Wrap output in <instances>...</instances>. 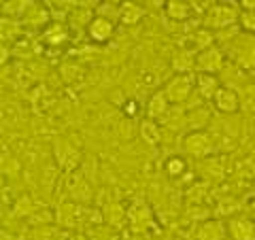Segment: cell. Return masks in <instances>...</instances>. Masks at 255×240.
<instances>
[{
  "instance_id": "cell-1",
  "label": "cell",
  "mask_w": 255,
  "mask_h": 240,
  "mask_svg": "<svg viewBox=\"0 0 255 240\" xmlns=\"http://www.w3.org/2000/svg\"><path fill=\"white\" fill-rule=\"evenodd\" d=\"M238 17H241V11H238V6L234 2H213L211 6H206L202 23L206 30L219 32V30L234 26Z\"/></svg>"
},
{
  "instance_id": "cell-2",
  "label": "cell",
  "mask_w": 255,
  "mask_h": 240,
  "mask_svg": "<svg viewBox=\"0 0 255 240\" xmlns=\"http://www.w3.org/2000/svg\"><path fill=\"white\" fill-rule=\"evenodd\" d=\"M230 58H232L241 68L255 66V34H234L232 47H230Z\"/></svg>"
},
{
  "instance_id": "cell-3",
  "label": "cell",
  "mask_w": 255,
  "mask_h": 240,
  "mask_svg": "<svg viewBox=\"0 0 255 240\" xmlns=\"http://www.w3.org/2000/svg\"><path fill=\"white\" fill-rule=\"evenodd\" d=\"M194 87H196V79L191 75H174L162 92L168 98L170 105H181V102H185L191 96Z\"/></svg>"
},
{
  "instance_id": "cell-4",
  "label": "cell",
  "mask_w": 255,
  "mask_h": 240,
  "mask_svg": "<svg viewBox=\"0 0 255 240\" xmlns=\"http://www.w3.org/2000/svg\"><path fill=\"white\" fill-rule=\"evenodd\" d=\"M183 151L191 157H209L215 151V138L209 132H189L183 138Z\"/></svg>"
},
{
  "instance_id": "cell-5",
  "label": "cell",
  "mask_w": 255,
  "mask_h": 240,
  "mask_svg": "<svg viewBox=\"0 0 255 240\" xmlns=\"http://www.w3.org/2000/svg\"><path fill=\"white\" fill-rule=\"evenodd\" d=\"M226 68V53L223 49H219L217 45L204 49L202 53L196 55V70L204 75H217Z\"/></svg>"
},
{
  "instance_id": "cell-6",
  "label": "cell",
  "mask_w": 255,
  "mask_h": 240,
  "mask_svg": "<svg viewBox=\"0 0 255 240\" xmlns=\"http://www.w3.org/2000/svg\"><path fill=\"white\" fill-rule=\"evenodd\" d=\"M213 105L223 115H236L241 111V100H238L236 90H232L228 85H221L217 90V94L213 96Z\"/></svg>"
},
{
  "instance_id": "cell-7",
  "label": "cell",
  "mask_w": 255,
  "mask_h": 240,
  "mask_svg": "<svg viewBox=\"0 0 255 240\" xmlns=\"http://www.w3.org/2000/svg\"><path fill=\"white\" fill-rule=\"evenodd\" d=\"M228 236L232 240H255V221L245 215L232 217L228 223Z\"/></svg>"
},
{
  "instance_id": "cell-8",
  "label": "cell",
  "mask_w": 255,
  "mask_h": 240,
  "mask_svg": "<svg viewBox=\"0 0 255 240\" xmlns=\"http://www.w3.org/2000/svg\"><path fill=\"white\" fill-rule=\"evenodd\" d=\"M113 32H115V23L111 21L109 17H100V15H96V17L87 23V36H90L94 43L102 45V43L111 41Z\"/></svg>"
},
{
  "instance_id": "cell-9",
  "label": "cell",
  "mask_w": 255,
  "mask_h": 240,
  "mask_svg": "<svg viewBox=\"0 0 255 240\" xmlns=\"http://www.w3.org/2000/svg\"><path fill=\"white\" fill-rule=\"evenodd\" d=\"M194 238L196 240H226L228 226H223L219 219H206L202 223H198Z\"/></svg>"
},
{
  "instance_id": "cell-10",
  "label": "cell",
  "mask_w": 255,
  "mask_h": 240,
  "mask_svg": "<svg viewBox=\"0 0 255 240\" xmlns=\"http://www.w3.org/2000/svg\"><path fill=\"white\" fill-rule=\"evenodd\" d=\"M213 43H215V32H211V30H206V28H200V30H196L194 34L189 36V43H187V47H189V51L191 53H202L204 49H209V47H213Z\"/></svg>"
},
{
  "instance_id": "cell-11",
  "label": "cell",
  "mask_w": 255,
  "mask_h": 240,
  "mask_svg": "<svg viewBox=\"0 0 255 240\" xmlns=\"http://www.w3.org/2000/svg\"><path fill=\"white\" fill-rule=\"evenodd\" d=\"M221 87L217 75H204V73H198L196 75V90L198 94L206 100H213V96L217 94V90Z\"/></svg>"
},
{
  "instance_id": "cell-12",
  "label": "cell",
  "mask_w": 255,
  "mask_h": 240,
  "mask_svg": "<svg viewBox=\"0 0 255 240\" xmlns=\"http://www.w3.org/2000/svg\"><path fill=\"white\" fill-rule=\"evenodd\" d=\"M168 98L164 96V92H155L153 96H151V100H149V105H147V115L149 119L153 121V119H162L168 115Z\"/></svg>"
},
{
  "instance_id": "cell-13",
  "label": "cell",
  "mask_w": 255,
  "mask_h": 240,
  "mask_svg": "<svg viewBox=\"0 0 255 240\" xmlns=\"http://www.w3.org/2000/svg\"><path fill=\"white\" fill-rule=\"evenodd\" d=\"M164 11L166 17H170L172 21H185L191 15V4L185 0H168L164 2Z\"/></svg>"
},
{
  "instance_id": "cell-14",
  "label": "cell",
  "mask_w": 255,
  "mask_h": 240,
  "mask_svg": "<svg viewBox=\"0 0 255 240\" xmlns=\"http://www.w3.org/2000/svg\"><path fill=\"white\" fill-rule=\"evenodd\" d=\"M142 17H145V9L136 2H122V6H119V21L126 26H134Z\"/></svg>"
},
{
  "instance_id": "cell-15",
  "label": "cell",
  "mask_w": 255,
  "mask_h": 240,
  "mask_svg": "<svg viewBox=\"0 0 255 240\" xmlns=\"http://www.w3.org/2000/svg\"><path fill=\"white\" fill-rule=\"evenodd\" d=\"M238 100H241V111L253 115L255 113V81H245L236 90Z\"/></svg>"
},
{
  "instance_id": "cell-16",
  "label": "cell",
  "mask_w": 255,
  "mask_h": 240,
  "mask_svg": "<svg viewBox=\"0 0 255 240\" xmlns=\"http://www.w3.org/2000/svg\"><path fill=\"white\" fill-rule=\"evenodd\" d=\"M43 38H45V43H49L53 47H60L62 43H66V38H68V30L64 23L60 21H53L51 26H47V30L43 32Z\"/></svg>"
},
{
  "instance_id": "cell-17",
  "label": "cell",
  "mask_w": 255,
  "mask_h": 240,
  "mask_svg": "<svg viewBox=\"0 0 255 240\" xmlns=\"http://www.w3.org/2000/svg\"><path fill=\"white\" fill-rule=\"evenodd\" d=\"M128 219H130L132 228L136 232H145L151 223V213L147 206H132L130 213H128Z\"/></svg>"
},
{
  "instance_id": "cell-18",
  "label": "cell",
  "mask_w": 255,
  "mask_h": 240,
  "mask_svg": "<svg viewBox=\"0 0 255 240\" xmlns=\"http://www.w3.org/2000/svg\"><path fill=\"white\" fill-rule=\"evenodd\" d=\"M23 19H26V23H30V26H45L47 19H49V11H47V6H43V4L32 2L26 15H23Z\"/></svg>"
},
{
  "instance_id": "cell-19",
  "label": "cell",
  "mask_w": 255,
  "mask_h": 240,
  "mask_svg": "<svg viewBox=\"0 0 255 240\" xmlns=\"http://www.w3.org/2000/svg\"><path fill=\"white\" fill-rule=\"evenodd\" d=\"M140 136L145 138L147 145H157V142L162 140V130H159V125L155 121L145 119V121L140 123Z\"/></svg>"
},
{
  "instance_id": "cell-20",
  "label": "cell",
  "mask_w": 255,
  "mask_h": 240,
  "mask_svg": "<svg viewBox=\"0 0 255 240\" xmlns=\"http://www.w3.org/2000/svg\"><path fill=\"white\" fill-rule=\"evenodd\" d=\"M172 64H174V68L179 70V75H189V70L196 68V58H194V53L187 49V51L177 53V58H174Z\"/></svg>"
},
{
  "instance_id": "cell-21",
  "label": "cell",
  "mask_w": 255,
  "mask_h": 240,
  "mask_svg": "<svg viewBox=\"0 0 255 240\" xmlns=\"http://www.w3.org/2000/svg\"><path fill=\"white\" fill-rule=\"evenodd\" d=\"M32 2H23V0H15V2H2L0 4V13L6 15L9 19L17 17V15H26V11L30 9Z\"/></svg>"
},
{
  "instance_id": "cell-22",
  "label": "cell",
  "mask_w": 255,
  "mask_h": 240,
  "mask_svg": "<svg viewBox=\"0 0 255 240\" xmlns=\"http://www.w3.org/2000/svg\"><path fill=\"white\" fill-rule=\"evenodd\" d=\"M185 170H187V162L183 157H179V155L168 157V162H166V174H168V177H181Z\"/></svg>"
},
{
  "instance_id": "cell-23",
  "label": "cell",
  "mask_w": 255,
  "mask_h": 240,
  "mask_svg": "<svg viewBox=\"0 0 255 240\" xmlns=\"http://www.w3.org/2000/svg\"><path fill=\"white\" fill-rule=\"evenodd\" d=\"M17 23H15L13 19H0V43H4V41H13L15 36H17Z\"/></svg>"
},
{
  "instance_id": "cell-24",
  "label": "cell",
  "mask_w": 255,
  "mask_h": 240,
  "mask_svg": "<svg viewBox=\"0 0 255 240\" xmlns=\"http://www.w3.org/2000/svg\"><path fill=\"white\" fill-rule=\"evenodd\" d=\"M238 21L243 23V28L247 34H255V11H241Z\"/></svg>"
},
{
  "instance_id": "cell-25",
  "label": "cell",
  "mask_w": 255,
  "mask_h": 240,
  "mask_svg": "<svg viewBox=\"0 0 255 240\" xmlns=\"http://www.w3.org/2000/svg\"><path fill=\"white\" fill-rule=\"evenodd\" d=\"M138 102L136 100H128L126 105H124V113L128 115V117H134V115H138Z\"/></svg>"
},
{
  "instance_id": "cell-26",
  "label": "cell",
  "mask_w": 255,
  "mask_h": 240,
  "mask_svg": "<svg viewBox=\"0 0 255 240\" xmlns=\"http://www.w3.org/2000/svg\"><path fill=\"white\" fill-rule=\"evenodd\" d=\"M9 60H11V49L4 43H0V66H4Z\"/></svg>"
},
{
  "instance_id": "cell-27",
  "label": "cell",
  "mask_w": 255,
  "mask_h": 240,
  "mask_svg": "<svg viewBox=\"0 0 255 240\" xmlns=\"http://www.w3.org/2000/svg\"><path fill=\"white\" fill-rule=\"evenodd\" d=\"M68 240H87V238H85L83 234H73V236H70Z\"/></svg>"
},
{
  "instance_id": "cell-28",
  "label": "cell",
  "mask_w": 255,
  "mask_h": 240,
  "mask_svg": "<svg viewBox=\"0 0 255 240\" xmlns=\"http://www.w3.org/2000/svg\"><path fill=\"white\" fill-rule=\"evenodd\" d=\"M0 240H13V236H9V234H4V232H0Z\"/></svg>"
},
{
  "instance_id": "cell-29",
  "label": "cell",
  "mask_w": 255,
  "mask_h": 240,
  "mask_svg": "<svg viewBox=\"0 0 255 240\" xmlns=\"http://www.w3.org/2000/svg\"><path fill=\"white\" fill-rule=\"evenodd\" d=\"M253 198H255V183H253Z\"/></svg>"
},
{
  "instance_id": "cell-30",
  "label": "cell",
  "mask_w": 255,
  "mask_h": 240,
  "mask_svg": "<svg viewBox=\"0 0 255 240\" xmlns=\"http://www.w3.org/2000/svg\"><path fill=\"white\" fill-rule=\"evenodd\" d=\"M251 219H253V221H255V209H253V217H251Z\"/></svg>"
}]
</instances>
